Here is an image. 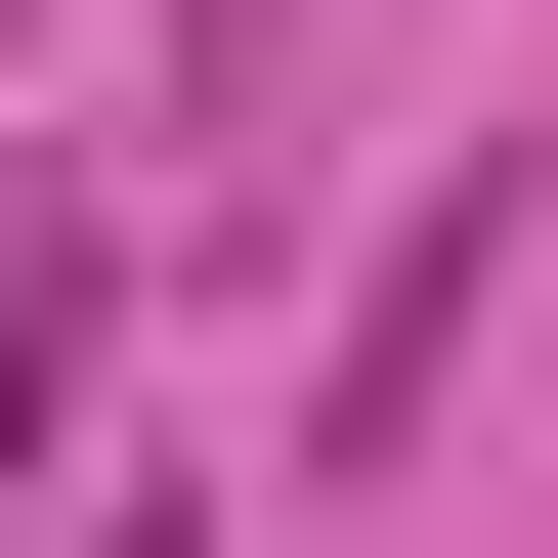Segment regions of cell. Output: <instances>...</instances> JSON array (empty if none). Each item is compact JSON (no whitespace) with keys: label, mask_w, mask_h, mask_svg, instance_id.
Wrapping results in <instances>:
<instances>
[{"label":"cell","mask_w":558,"mask_h":558,"mask_svg":"<svg viewBox=\"0 0 558 558\" xmlns=\"http://www.w3.org/2000/svg\"><path fill=\"white\" fill-rule=\"evenodd\" d=\"M515 215H558V172H429V215H387V301H344V387H301V429H344V473H387L429 387H473V301H515Z\"/></svg>","instance_id":"1"},{"label":"cell","mask_w":558,"mask_h":558,"mask_svg":"<svg viewBox=\"0 0 558 558\" xmlns=\"http://www.w3.org/2000/svg\"><path fill=\"white\" fill-rule=\"evenodd\" d=\"M44 429H86V258H0V473H44Z\"/></svg>","instance_id":"2"},{"label":"cell","mask_w":558,"mask_h":558,"mask_svg":"<svg viewBox=\"0 0 558 558\" xmlns=\"http://www.w3.org/2000/svg\"><path fill=\"white\" fill-rule=\"evenodd\" d=\"M215 44H258V0H215Z\"/></svg>","instance_id":"3"}]
</instances>
